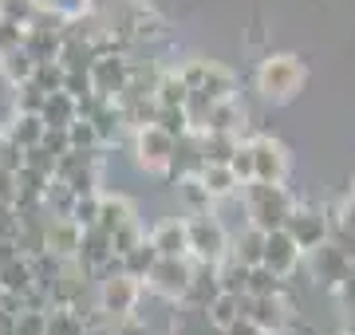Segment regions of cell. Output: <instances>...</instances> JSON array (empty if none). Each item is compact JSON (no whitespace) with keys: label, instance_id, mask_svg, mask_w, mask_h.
Wrapping results in <instances>:
<instances>
[{"label":"cell","instance_id":"obj_3","mask_svg":"<svg viewBox=\"0 0 355 335\" xmlns=\"http://www.w3.org/2000/svg\"><path fill=\"white\" fill-rule=\"evenodd\" d=\"M186 225H190V257L202 260V264H217V260L229 253V229L221 225L214 209L205 213H186Z\"/></svg>","mask_w":355,"mask_h":335},{"label":"cell","instance_id":"obj_23","mask_svg":"<svg viewBox=\"0 0 355 335\" xmlns=\"http://www.w3.org/2000/svg\"><path fill=\"white\" fill-rule=\"evenodd\" d=\"M217 284H221V292H233V296H245V288H249V264H241L237 257H221L217 260Z\"/></svg>","mask_w":355,"mask_h":335},{"label":"cell","instance_id":"obj_14","mask_svg":"<svg viewBox=\"0 0 355 335\" xmlns=\"http://www.w3.org/2000/svg\"><path fill=\"white\" fill-rule=\"evenodd\" d=\"M79 241H83V225L76 217H55L48 213V225H44V248L55 253L60 260H71L79 253Z\"/></svg>","mask_w":355,"mask_h":335},{"label":"cell","instance_id":"obj_48","mask_svg":"<svg viewBox=\"0 0 355 335\" xmlns=\"http://www.w3.org/2000/svg\"><path fill=\"white\" fill-rule=\"evenodd\" d=\"M331 241H336V245H340L343 253L355 260V229H347V225H336V221H331Z\"/></svg>","mask_w":355,"mask_h":335},{"label":"cell","instance_id":"obj_39","mask_svg":"<svg viewBox=\"0 0 355 335\" xmlns=\"http://www.w3.org/2000/svg\"><path fill=\"white\" fill-rule=\"evenodd\" d=\"M67 217H76L83 229H91L95 221H99V194H76V201H71V213Z\"/></svg>","mask_w":355,"mask_h":335},{"label":"cell","instance_id":"obj_1","mask_svg":"<svg viewBox=\"0 0 355 335\" xmlns=\"http://www.w3.org/2000/svg\"><path fill=\"white\" fill-rule=\"evenodd\" d=\"M257 95L265 99V103L272 107H284L292 103L300 91H304L308 83V67L300 55H292V52H272L261 60V67H257Z\"/></svg>","mask_w":355,"mask_h":335},{"label":"cell","instance_id":"obj_35","mask_svg":"<svg viewBox=\"0 0 355 335\" xmlns=\"http://www.w3.org/2000/svg\"><path fill=\"white\" fill-rule=\"evenodd\" d=\"M64 75H67V67L60 64V60H40L36 71H32V79H36L48 95H51V91H64Z\"/></svg>","mask_w":355,"mask_h":335},{"label":"cell","instance_id":"obj_51","mask_svg":"<svg viewBox=\"0 0 355 335\" xmlns=\"http://www.w3.org/2000/svg\"><path fill=\"white\" fill-rule=\"evenodd\" d=\"M225 335H268V332H265V327H257L249 316H241V320H233V323L225 327Z\"/></svg>","mask_w":355,"mask_h":335},{"label":"cell","instance_id":"obj_15","mask_svg":"<svg viewBox=\"0 0 355 335\" xmlns=\"http://www.w3.org/2000/svg\"><path fill=\"white\" fill-rule=\"evenodd\" d=\"M146 237H150V245L158 248V257H190V225H186V217L158 221Z\"/></svg>","mask_w":355,"mask_h":335},{"label":"cell","instance_id":"obj_46","mask_svg":"<svg viewBox=\"0 0 355 335\" xmlns=\"http://www.w3.org/2000/svg\"><path fill=\"white\" fill-rule=\"evenodd\" d=\"M24 44V24H12V20H0V55L12 52Z\"/></svg>","mask_w":355,"mask_h":335},{"label":"cell","instance_id":"obj_25","mask_svg":"<svg viewBox=\"0 0 355 335\" xmlns=\"http://www.w3.org/2000/svg\"><path fill=\"white\" fill-rule=\"evenodd\" d=\"M198 91L214 95L217 103H221V99H237V75H233L229 67H221V64L209 60V71H205V79H202V87Z\"/></svg>","mask_w":355,"mask_h":335},{"label":"cell","instance_id":"obj_24","mask_svg":"<svg viewBox=\"0 0 355 335\" xmlns=\"http://www.w3.org/2000/svg\"><path fill=\"white\" fill-rule=\"evenodd\" d=\"M237 146H241V134H229V130H202L205 162H229Z\"/></svg>","mask_w":355,"mask_h":335},{"label":"cell","instance_id":"obj_20","mask_svg":"<svg viewBox=\"0 0 355 335\" xmlns=\"http://www.w3.org/2000/svg\"><path fill=\"white\" fill-rule=\"evenodd\" d=\"M40 115H44L48 127H71V123L79 118V99L76 95H67V91H51Z\"/></svg>","mask_w":355,"mask_h":335},{"label":"cell","instance_id":"obj_43","mask_svg":"<svg viewBox=\"0 0 355 335\" xmlns=\"http://www.w3.org/2000/svg\"><path fill=\"white\" fill-rule=\"evenodd\" d=\"M40 146L60 158V154H67V150H71V134H67V127H44V138H40Z\"/></svg>","mask_w":355,"mask_h":335},{"label":"cell","instance_id":"obj_28","mask_svg":"<svg viewBox=\"0 0 355 335\" xmlns=\"http://www.w3.org/2000/svg\"><path fill=\"white\" fill-rule=\"evenodd\" d=\"M83 332H87V320L76 308H64V304L48 308V335H83Z\"/></svg>","mask_w":355,"mask_h":335},{"label":"cell","instance_id":"obj_42","mask_svg":"<svg viewBox=\"0 0 355 335\" xmlns=\"http://www.w3.org/2000/svg\"><path fill=\"white\" fill-rule=\"evenodd\" d=\"M229 166H233V174H237V181H253V150H249V138H241V146L233 150V158H229Z\"/></svg>","mask_w":355,"mask_h":335},{"label":"cell","instance_id":"obj_19","mask_svg":"<svg viewBox=\"0 0 355 335\" xmlns=\"http://www.w3.org/2000/svg\"><path fill=\"white\" fill-rule=\"evenodd\" d=\"M130 217H139V209H135V201L130 197H123V194H103L99 190V229H107V233H114L123 221H130Z\"/></svg>","mask_w":355,"mask_h":335},{"label":"cell","instance_id":"obj_52","mask_svg":"<svg viewBox=\"0 0 355 335\" xmlns=\"http://www.w3.org/2000/svg\"><path fill=\"white\" fill-rule=\"evenodd\" d=\"M16 257H24L20 245H16V237H0V269H4V264H12Z\"/></svg>","mask_w":355,"mask_h":335},{"label":"cell","instance_id":"obj_53","mask_svg":"<svg viewBox=\"0 0 355 335\" xmlns=\"http://www.w3.org/2000/svg\"><path fill=\"white\" fill-rule=\"evenodd\" d=\"M0 201H12L16 206V174L12 170H0Z\"/></svg>","mask_w":355,"mask_h":335},{"label":"cell","instance_id":"obj_22","mask_svg":"<svg viewBox=\"0 0 355 335\" xmlns=\"http://www.w3.org/2000/svg\"><path fill=\"white\" fill-rule=\"evenodd\" d=\"M44 127H48V123H44V115H20V111H16L12 123L4 127V134H8L16 146H24V150H28V146H40Z\"/></svg>","mask_w":355,"mask_h":335},{"label":"cell","instance_id":"obj_10","mask_svg":"<svg viewBox=\"0 0 355 335\" xmlns=\"http://www.w3.org/2000/svg\"><path fill=\"white\" fill-rule=\"evenodd\" d=\"M249 150H253V178L257 181H288V170H292V158H288V146L277 142L272 134H253L249 138Z\"/></svg>","mask_w":355,"mask_h":335},{"label":"cell","instance_id":"obj_29","mask_svg":"<svg viewBox=\"0 0 355 335\" xmlns=\"http://www.w3.org/2000/svg\"><path fill=\"white\" fill-rule=\"evenodd\" d=\"M154 264H158V248L150 245V237H146L142 245H135L130 253H123V272H130L135 280H146Z\"/></svg>","mask_w":355,"mask_h":335},{"label":"cell","instance_id":"obj_2","mask_svg":"<svg viewBox=\"0 0 355 335\" xmlns=\"http://www.w3.org/2000/svg\"><path fill=\"white\" fill-rule=\"evenodd\" d=\"M241 201H245V209H249V225H257V229H265V233H272V229H284V221H288V213H292V206H296V197L288 194V185L284 181H245L241 190Z\"/></svg>","mask_w":355,"mask_h":335},{"label":"cell","instance_id":"obj_21","mask_svg":"<svg viewBox=\"0 0 355 335\" xmlns=\"http://www.w3.org/2000/svg\"><path fill=\"white\" fill-rule=\"evenodd\" d=\"M32 71H36V55L28 52L24 44L0 55V75L8 79L12 87H16V83H28V79H32Z\"/></svg>","mask_w":355,"mask_h":335},{"label":"cell","instance_id":"obj_33","mask_svg":"<svg viewBox=\"0 0 355 335\" xmlns=\"http://www.w3.org/2000/svg\"><path fill=\"white\" fill-rule=\"evenodd\" d=\"M178 194L186 201V213H205V209H214V197L205 194L202 178H182L178 181Z\"/></svg>","mask_w":355,"mask_h":335},{"label":"cell","instance_id":"obj_5","mask_svg":"<svg viewBox=\"0 0 355 335\" xmlns=\"http://www.w3.org/2000/svg\"><path fill=\"white\" fill-rule=\"evenodd\" d=\"M193 269H198L193 257H158V264L150 269V276L142 284H146V292H154V296L182 304L186 292H190V284H193Z\"/></svg>","mask_w":355,"mask_h":335},{"label":"cell","instance_id":"obj_8","mask_svg":"<svg viewBox=\"0 0 355 335\" xmlns=\"http://www.w3.org/2000/svg\"><path fill=\"white\" fill-rule=\"evenodd\" d=\"M284 229H288V237L308 253V248L324 245V241L331 237V209L296 201V206H292V213H288V221H284Z\"/></svg>","mask_w":355,"mask_h":335},{"label":"cell","instance_id":"obj_13","mask_svg":"<svg viewBox=\"0 0 355 335\" xmlns=\"http://www.w3.org/2000/svg\"><path fill=\"white\" fill-rule=\"evenodd\" d=\"M205 170V154H202V134L198 130H190V134H182V138L174 142V154H170V166H166L162 178L166 181H182V178H198Z\"/></svg>","mask_w":355,"mask_h":335},{"label":"cell","instance_id":"obj_32","mask_svg":"<svg viewBox=\"0 0 355 335\" xmlns=\"http://www.w3.org/2000/svg\"><path fill=\"white\" fill-rule=\"evenodd\" d=\"M205 320L214 323V327H229L233 320H241V296H233V292H221V296L205 308Z\"/></svg>","mask_w":355,"mask_h":335},{"label":"cell","instance_id":"obj_9","mask_svg":"<svg viewBox=\"0 0 355 335\" xmlns=\"http://www.w3.org/2000/svg\"><path fill=\"white\" fill-rule=\"evenodd\" d=\"M304 269H308V280H316L320 288H336V284L347 276V269H352V257L343 253L336 241H324V245H316V248H308L304 253Z\"/></svg>","mask_w":355,"mask_h":335},{"label":"cell","instance_id":"obj_49","mask_svg":"<svg viewBox=\"0 0 355 335\" xmlns=\"http://www.w3.org/2000/svg\"><path fill=\"white\" fill-rule=\"evenodd\" d=\"M331 221H336V225H347V229H355V190L340 201V209L331 213Z\"/></svg>","mask_w":355,"mask_h":335},{"label":"cell","instance_id":"obj_27","mask_svg":"<svg viewBox=\"0 0 355 335\" xmlns=\"http://www.w3.org/2000/svg\"><path fill=\"white\" fill-rule=\"evenodd\" d=\"M154 99H158V107H186V99H190V87H186V79L178 75V67H166V71H162Z\"/></svg>","mask_w":355,"mask_h":335},{"label":"cell","instance_id":"obj_36","mask_svg":"<svg viewBox=\"0 0 355 335\" xmlns=\"http://www.w3.org/2000/svg\"><path fill=\"white\" fill-rule=\"evenodd\" d=\"M67 134H71V150H103L99 130H95V123H87V118H76V123L67 127Z\"/></svg>","mask_w":355,"mask_h":335},{"label":"cell","instance_id":"obj_18","mask_svg":"<svg viewBox=\"0 0 355 335\" xmlns=\"http://www.w3.org/2000/svg\"><path fill=\"white\" fill-rule=\"evenodd\" d=\"M205 185V194L214 197V201H221V197H233L237 190H241V181H237V174H233V166L229 162H205V170L198 174Z\"/></svg>","mask_w":355,"mask_h":335},{"label":"cell","instance_id":"obj_31","mask_svg":"<svg viewBox=\"0 0 355 335\" xmlns=\"http://www.w3.org/2000/svg\"><path fill=\"white\" fill-rule=\"evenodd\" d=\"M0 284H4L8 292H20V296H24L28 288L36 284V276H32V260L16 257L12 264H4V269H0Z\"/></svg>","mask_w":355,"mask_h":335},{"label":"cell","instance_id":"obj_38","mask_svg":"<svg viewBox=\"0 0 355 335\" xmlns=\"http://www.w3.org/2000/svg\"><path fill=\"white\" fill-rule=\"evenodd\" d=\"M12 335H48V311L24 308L12 320Z\"/></svg>","mask_w":355,"mask_h":335},{"label":"cell","instance_id":"obj_6","mask_svg":"<svg viewBox=\"0 0 355 335\" xmlns=\"http://www.w3.org/2000/svg\"><path fill=\"white\" fill-rule=\"evenodd\" d=\"M241 316L257 323V327H265L268 335H284L292 332V323H296V304L288 300V292H280V296H241Z\"/></svg>","mask_w":355,"mask_h":335},{"label":"cell","instance_id":"obj_37","mask_svg":"<svg viewBox=\"0 0 355 335\" xmlns=\"http://www.w3.org/2000/svg\"><path fill=\"white\" fill-rule=\"evenodd\" d=\"M162 130H170L174 138L182 134H190V115H186V107H158V118H154Z\"/></svg>","mask_w":355,"mask_h":335},{"label":"cell","instance_id":"obj_45","mask_svg":"<svg viewBox=\"0 0 355 335\" xmlns=\"http://www.w3.org/2000/svg\"><path fill=\"white\" fill-rule=\"evenodd\" d=\"M331 296H336V304L343 311H355V260H352V269H347V276L331 288Z\"/></svg>","mask_w":355,"mask_h":335},{"label":"cell","instance_id":"obj_41","mask_svg":"<svg viewBox=\"0 0 355 335\" xmlns=\"http://www.w3.org/2000/svg\"><path fill=\"white\" fill-rule=\"evenodd\" d=\"M55 162H60V158L51 154V150H44V146H28L24 150V166L44 174V178H55Z\"/></svg>","mask_w":355,"mask_h":335},{"label":"cell","instance_id":"obj_54","mask_svg":"<svg viewBox=\"0 0 355 335\" xmlns=\"http://www.w3.org/2000/svg\"><path fill=\"white\" fill-rule=\"evenodd\" d=\"M83 335H119V332H114V323H103V327H87Z\"/></svg>","mask_w":355,"mask_h":335},{"label":"cell","instance_id":"obj_16","mask_svg":"<svg viewBox=\"0 0 355 335\" xmlns=\"http://www.w3.org/2000/svg\"><path fill=\"white\" fill-rule=\"evenodd\" d=\"M24 48L40 60H60L64 52V28L60 24H24Z\"/></svg>","mask_w":355,"mask_h":335},{"label":"cell","instance_id":"obj_56","mask_svg":"<svg viewBox=\"0 0 355 335\" xmlns=\"http://www.w3.org/2000/svg\"><path fill=\"white\" fill-rule=\"evenodd\" d=\"M198 335H225V327H214V323L205 320L202 327H198Z\"/></svg>","mask_w":355,"mask_h":335},{"label":"cell","instance_id":"obj_30","mask_svg":"<svg viewBox=\"0 0 355 335\" xmlns=\"http://www.w3.org/2000/svg\"><path fill=\"white\" fill-rule=\"evenodd\" d=\"M12 103H16L20 115H40L44 103H48V91L40 87L36 79H28V83H16L12 87Z\"/></svg>","mask_w":355,"mask_h":335},{"label":"cell","instance_id":"obj_12","mask_svg":"<svg viewBox=\"0 0 355 335\" xmlns=\"http://www.w3.org/2000/svg\"><path fill=\"white\" fill-rule=\"evenodd\" d=\"M261 264H268L277 276L292 280V276L300 272V264H304V248L288 237V229H272L265 237V260H261Z\"/></svg>","mask_w":355,"mask_h":335},{"label":"cell","instance_id":"obj_50","mask_svg":"<svg viewBox=\"0 0 355 335\" xmlns=\"http://www.w3.org/2000/svg\"><path fill=\"white\" fill-rule=\"evenodd\" d=\"M87 4L99 16H114V12H123V8H130V4H139V0H87Z\"/></svg>","mask_w":355,"mask_h":335},{"label":"cell","instance_id":"obj_11","mask_svg":"<svg viewBox=\"0 0 355 335\" xmlns=\"http://www.w3.org/2000/svg\"><path fill=\"white\" fill-rule=\"evenodd\" d=\"M87 71H91V91L103 95V99H114L130 79V55L127 52H103L91 60Z\"/></svg>","mask_w":355,"mask_h":335},{"label":"cell","instance_id":"obj_55","mask_svg":"<svg viewBox=\"0 0 355 335\" xmlns=\"http://www.w3.org/2000/svg\"><path fill=\"white\" fill-rule=\"evenodd\" d=\"M343 335H355V311H343Z\"/></svg>","mask_w":355,"mask_h":335},{"label":"cell","instance_id":"obj_44","mask_svg":"<svg viewBox=\"0 0 355 335\" xmlns=\"http://www.w3.org/2000/svg\"><path fill=\"white\" fill-rule=\"evenodd\" d=\"M20 166H24V146H16V142L0 130V170H12L16 174Z\"/></svg>","mask_w":355,"mask_h":335},{"label":"cell","instance_id":"obj_26","mask_svg":"<svg viewBox=\"0 0 355 335\" xmlns=\"http://www.w3.org/2000/svg\"><path fill=\"white\" fill-rule=\"evenodd\" d=\"M292 284L284 280V276H277V272L268 269V264H253L249 269V296H280V292H288Z\"/></svg>","mask_w":355,"mask_h":335},{"label":"cell","instance_id":"obj_40","mask_svg":"<svg viewBox=\"0 0 355 335\" xmlns=\"http://www.w3.org/2000/svg\"><path fill=\"white\" fill-rule=\"evenodd\" d=\"M40 0H0V20H12V24H28L36 16Z\"/></svg>","mask_w":355,"mask_h":335},{"label":"cell","instance_id":"obj_47","mask_svg":"<svg viewBox=\"0 0 355 335\" xmlns=\"http://www.w3.org/2000/svg\"><path fill=\"white\" fill-rule=\"evenodd\" d=\"M64 91H67V95H76V99L91 95V71H67V75H64Z\"/></svg>","mask_w":355,"mask_h":335},{"label":"cell","instance_id":"obj_34","mask_svg":"<svg viewBox=\"0 0 355 335\" xmlns=\"http://www.w3.org/2000/svg\"><path fill=\"white\" fill-rule=\"evenodd\" d=\"M142 241H146V229H142V221H139V217L123 221V225L111 233V248L119 253V257H123V253H130L135 245H142Z\"/></svg>","mask_w":355,"mask_h":335},{"label":"cell","instance_id":"obj_17","mask_svg":"<svg viewBox=\"0 0 355 335\" xmlns=\"http://www.w3.org/2000/svg\"><path fill=\"white\" fill-rule=\"evenodd\" d=\"M265 229H257V225H245V229L229 233V257H237L241 264H261L265 260Z\"/></svg>","mask_w":355,"mask_h":335},{"label":"cell","instance_id":"obj_4","mask_svg":"<svg viewBox=\"0 0 355 335\" xmlns=\"http://www.w3.org/2000/svg\"><path fill=\"white\" fill-rule=\"evenodd\" d=\"M142 292H146V284L135 280L130 272H111V276H103V280L95 284V300H99V308L107 311V320L111 323L135 316Z\"/></svg>","mask_w":355,"mask_h":335},{"label":"cell","instance_id":"obj_7","mask_svg":"<svg viewBox=\"0 0 355 335\" xmlns=\"http://www.w3.org/2000/svg\"><path fill=\"white\" fill-rule=\"evenodd\" d=\"M174 134L170 130H162L158 123H146V127H135V162H139V170H146V174H158L162 178L166 166H170V154H174Z\"/></svg>","mask_w":355,"mask_h":335}]
</instances>
